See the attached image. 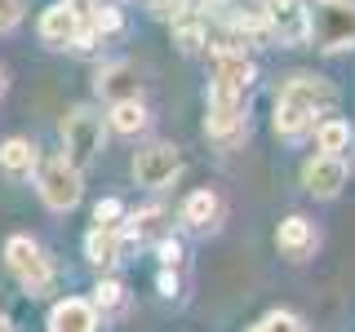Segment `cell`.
Returning <instances> with one entry per match:
<instances>
[{
  "mask_svg": "<svg viewBox=\"0 0 355 332\" xmlns=\"http://www.w3.org/2000/svg\"><path fill=\"white\" fill-rule=\"evenodd\" d=\"M85 252H89V261H94L98 270H107V266L120 261V235L111 226H98L94 235L85 239Z\"/></svg>",
  "mask_w": 355,
  "mask_h": 332,
  "instance_id": "cell-17",
  "label": "cell"
},
{
  "mask_svg": "<svg viewBox=\"0 0 355 332\" xmlns=\"http://www.w3.org/2000/svg\"><path fill=\"white\" fill-rule=\"evenodd\" d=\"M160 288H164V297H173V293H178V284H173V275H160Z\"/></svg>",
  "mask_w": 355,
  "mask_h": 332,
  "instance_id": "cell-28",
  "label": "cell"
},
{
  "mask_svg": "<svg viewBox=\"0 0 355 332\" xmlns=\"http://www.w3.org/2000/svg\"><path fill=\"white\" fill-rule=\"evenodd\" d=\"M62 160L76 164V169H85L89 160H98V151H103V120L94 116L89 107L71 111V116L62 120Z\"/></svg>",
  "mask_w": 355,
  "mask_h": 332,
  "instance_id": "cell-2",
  "label": "cell"
},
{
  "mask_svg": "<svg viewBox=\"0 0 355 332\" xmlns=\"http://www.w3.org/2000/svg\"><path fill=\"white\" fill-rule=\"evenodd\" d=\"M280 102H297V107H306L311 116H320V111H329L338 102V89L329 80H320V75H293V80L280 89Z\"/></svg>",
  "mask_w": 355,
  "mask_h": 332,
  "instance_id": "cell-10",
  "label": "cell"
},
{
  "mask_svg": "<svg viewBox=\"0 0 355 332\" xmlns=\"http://www.w3.org/2000/svg\"><path fill=\"white\" fill-rule=\"evenodd\" d=\"M138 89H142V80H138V66H133V62H111V66L98 71V93L111 98V102L138 98Z\"/></svg>",
  "mask_w": 355,
  "mask_h": 332,
  "instance_id": "cell-13",
  "label": "cell"
},
{
  "mask_svg": "<svg viewBox=\"0 0 355 332\" xmlns=\"http://www.w3.org/2000/svg\"><path fill=\"white\" fill-rule=\"evenodd\" d=\"M205 133L222 147H236L249 133V116H244V98H218L209 93V116H205Z\"/></svg>",
  "mask_w": 355,
  "mask_h": 332,
  "instance_id": "cell-6",
  "label": "cell"
},
{
  "mask_svg": "<svg viewBox=\"0 0 355 332\" xmlns=\"http://www.w3.org/2000/svg\"><path fill=\"white\" fill-rule=\"evenodd\" d=\"M120 306H125V288L116 279H103L94 288V310H120Z\"/></svg>",
  "mask_w": 355,
  "mask_h": 332,
  "instance_id": "cell-23",
  "label": "cell"
},
{
  "mask_svg": "<svg viewBox=\"0 0 355 332\" xmlns=\"http://www.w3.org/2000/svg\"><path fill=\"white\" fill-rule=\"evenodd\" d=\"M49 332H98V310L80 297H67V302L53 306Z\"/></svg>",
  "mask_w": 355,
  "mask_h": 332,
  "instance_id": "cell-12",
  "label": "cell"
},
{
  "mask_svg": "<svg viewBox=\"0 0 355 332\" xmlns=\"http://www.w3.org/2000/svg\"><path fill=\"white\" fill-rule=\"evenodd\" d=\"M22 22V0H0V31H14Z\"/></svg>",
  "mask_w": 355,
  "mask_h": 332,
  "instance_id": "cell-25",
  "label": "cell"
},
{
  "mask_svg": "<svg viewBox=\"0 0 355 332\" xmlns=\"http://www.w3.org/2000/svg\"><path fill=\"white\" fill-rule=\"evenodd\" d=\"M315 129V116H311L306 107H297V102H275V133L280 138H306V133Z\"/></svg>",
  "mask_w": 355,
  "mask_h": 332,
  "instance_id": "cell-16",
  "label": "cell"
},
{
  "mask_svg": "<svg viewBox=\"0 0 355 332\" xmlns=\"http://www.w3.org/2000/svg\"><path fill=\"white\" fill-rule=\"evenodd\" d=\"M178 257H182V248H178V239H160V261L173 266Z\"/></svg>",
  "mask_w": 355,
  "mask_h": 332,
  "instance_id": "cell-27",
  "label": "cell"
},
{
  "mask_svg": "<svg viewBox=\"0 0 355 332\" xmlns=\"http://www.w3.org/2000/svg\"><path fill=\"white\" fill-rule=\"evenodd\" d=\"M0 332H14V328H9V319H5V315H0Z\"/></svg>",
  "mask_w": 355,
  "mask_h": 332,
  "instance_id": "cell-29",
  "label": "cell"
},
{
  "mask_svg": "<svg viewBox=\"0 0 355 332\" xmlns=\"http://www.w3.org/2000/svg\"><path fill=\"white\" fill-rule=\"evenodd\" d=\"M0 93H5V71H0Z\"/></svg>",
  "mask_w": 355,
  "mask_h": 332,
  "instance_id": "cell-30",
  "label": "cell"
},
{
  "mask_svg": "<svg viewBox=\"0 0 355 332\" xmlns=\"http://www.w3.org/2000/svg\"><path fill=\"white\" fill-rule=\"evenodd\" d=\"M129 235H133V239H155V235H164V213H160V208L133 213V217H129Z\"/></svg>",
  "mask_w": 355,
  "mask_h": 332,
  "instance_id": "cell-21",
  "label": "cell"
},
{
  "mask_svg": "<svg viewBox=\"0 0 355 332\" xmlns=\"http://www.w3.org/2000/svg\"><path fill=\"white\" fill-rule=\"evenodd\" d=\"M275 243H280L284 257L302 261L306 252L315 248V226H311L306 217H288V221H280V230H275Z\"/></svg>",
  "mask_w": 355,
  "mask_h": 332,
  "instance_id": "cell-14",
  "label": "cell"
},
{
  "mask_svg": "<svg viewBox=\"0 0 355 332\" xmlns=\"http://www.w3.org/2000/svg\"><path fill=\"white\" fill-rule=\"evenodd\" d=\"M347 142H351V124H347V120H324V124L315 129V147L324 155H342Z\"/></svg>",
  "mask_w": 355,
  "mask_h": 332,
  "instance_id": "cell-20",
  "label": "cell"
},
{
  "mask_svg": "<svg viewBox=\"0 0 355 332\" xmlns=\"http://www.w3.org/2000/svg\"><path fill=\"white\" fill-rule=\"evenodd\" d=\"M302 186L311 195H320V199H333L347 186V164H342V155H324L320 151L315 160L302 169Z\"/></svg>",
  "mask_w": 355,
  "mask_h": 332,
  "instance_id": "cell-9",
  "label": "cell"
},
{
  "mask_svg": "<svg viewBox=\"0 0 355 332\" xmlns=\"http://www.w3.org/2000/svg\"><path fill=\"white\" fill-rule=\"evenodd\" d=\"M311 40L324 53L355 49V0H315V9H311Z\"/></svg>",
  "mask_w": 355,
  "mask_h": 332,
  "instance_id": "cell-1",
  "label": "cell"
},
{
  "mask_svg": "<svg viewBox=\"0 0 355 332\" xmlns=\"http://www.w3.org/2000/svg\"><path fill=\"white\" fill-rule=\"evenodd\" d=\"M182 221L191 230H218V221H222V199L214 191H196V195H187V204H182Z\"/></svg>",
  "mask_w": 355,
  "mask_h": 332,
  "instance_id": "cell-15",
  "label": "cell"
},
{
  "mask_svg": "<svg viewBox=\"0 0 355 332\" xmlns=\"http://www.w3.org/2000/svg\"><path fill=\"white\" fill-rule=\"evenodd\" d=\"M178 169H182V160H178V147L169 142H151V147H142L133 155V177H138V186H147V191H160V186H169Z\"/></svg>",
  "mask_w": 355,
  "mask_h": 332,
  "instance_id": "cell-7",
  "label": "cell"
},
{
  "mask_svg": "<svg viewBox=\"0 0 355 332\" xmlns=\"http://www.w3.org/2000/svg\"><path fill=\"white\" fill-rule=\"evenodd\" d=\"M76 31H80V14H76L71 5H49L40 14V40L49 44V49H71Z\"/></svg>",
  "mask_w": 355,
  "mask_h": 332,
  "instance_id": "cell-11",
  "label": "cell"
},
{
  "mask_svg": "<svg viewBox=\"0 0 355 332\" xmlns=\"http://www.w3.org/2000/svg\"><path fill=\"white\" fill-rule=\"evenodd\" d=\"M0 169L14 173V177H27L36 169V147H31L27 138H9L5 147H0Z\"/></svg>",
  "mask_w": 355,
  "mask_h": 332,
  "instance_id": "cell-18",
  "label": "cell"
},
{
  "mask_svg": "<svg viewBox=\"0 0 355 332\" xmlns=\"http://www.w3.org/2000/svg\"><path fill=\"white\" fill-rule=\"evenodd\" d=\"M266 36L280 44H306L311 40V9L302 0H266Z\"/></svg>",
  "mask_w": 355,
  "mask_h": 332,
  "instance_id": "cell-5",
  "label": "cell"
},
{
  "mask_svg": "<svg viewBox=\"0 0 355 332\" xmlns=\"http://www.w3.org/2000/svg\"><path fill=\"white\" fill-rule=\"evenodd\" d=\"M249 332H302V324H297L293 315H284V310H280V315H266L262 324L249 328Z\"/></svg>",
  "mask_w": 355,
  "mask_h": 332,
  "instance_id": "cell-24",
  "label": "cell"
},
{
  "mask_svg": "<svg viewBox=\"0 0 355 332\" xmlns=\"http://www.w3.org/2000/svg\"><path fill=\"white\" fill-rule=\"evenodd\" d=\"M253 84V62L244 53H222L214 49V89L209 93L218 98H244Z\"/></svg>",
  "mask_w": 355,
  "mask_h": 332,
  "instance_id": "cell-8",
  "label": "cell"
},
{
  "mask_svg": "<svg viewBox=\"0 0 355 332\" xmlns=\"http://www.w3.org/2000/svg\"><path fill=\"white\" fill-rule=\"evenodd\" d=\"M80 169L67 160H49L40 164V199L53 208V213H67V208L80 204Z\"/></svg>",
  "mask_w": 355,
  "mask_h": 332,
  "instance_id": "cell-4",
  "label": "cell"
},
{
  "mask_svg": "<svg viewBox=\"0 0 355 332\" xmlns=\"http://www.w3.org/2000/svg\"><path fill=\"white\" fill-rule=\"evenodd\" d=\"M173 40H178V44H182V49H187V53H196V49H200V44H205V40H209V31H205V27H200V22H187V18H178V22H173Z\"/></svg>",
  "mask_w": 355,
  "mask_h": 332,
  "instance_id": "cell-22",
  "label": "cell"
},
{
  "mask_svg": "<svg viewBox=\"0 0 355 332\" xmlns=\"http://www.w3.org/2000/svg\"><path fill=\"white\" fill-rule=\"evenodd\" d=\"M116 217H120V199H103V204L94 208V221H98V226H111V230H116Z\"/></svg>",
  "mask_w": 355,
  "mask_h": 332,
  "instance_id": "cell-26",
  "label": "cell"
},
{
  "mask_svg": "<svg viewBox=\"0 0 355 332\" xmlns=\"http://www.w3.org/2000/svg\"><path fill=\"white\" fill-rule=\"evenodd\" d=\"M5 261H9V270L18 275V284L27 288L31 297L36 293H44V288H49V257H44L40 252V243H31L27 235H14L5 243Z\"/></svg>",
  "mask_w": 355,
  "mask_h": 332,
  "instance_id": "cell-3",
  "label": "cell"
},
{
  "mask_svg": "<svg viewBox=\"0 0 355 332\" xmlns=\"http://www.w3.org/2000/svg\"><path fill=\"white\" fill-rule=\"evenodd\" d=\"M111 129L125 133V138H133V133L147 129V111H142L138 98H125V102H111Z\"/></svg>",
  "mask_w": 355,
  "mask_h": 332,
  "instance_id": "cell-19",
  "label": "cell"
}]
</instances>
